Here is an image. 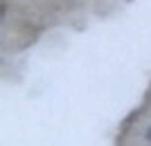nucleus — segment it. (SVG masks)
Here are the masks:
<instances>
[{
    "mask_svg": "<svg viewBox=\"0 0 151 146\" xmlns=\"http://www.w3.org/2000/svg\"><path fill=\"white\" fill-rule=\"evenodd\" d=\"M147 140H151V128H149V130H147Z\"/></svg>",
    "mask_w": 151,
    "mask_h": 146,
    "instance_id": "obj_1",
    "label": "nucleus"
}]
</instances>
